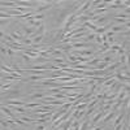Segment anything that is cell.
I'll return each mask as SVG.
<instances>
[{"instance_id": "cell-7", "label": "cell", "mask_w": 130, "mask_h": 130, "mask_svg": "<svg viewBox=\"0 0 130 130\" xmlns=\"http://www.w3.org/2000/svg\"><path fill=\"white\" fill-rule=\"evenodd\" d=\"M113 117H116V112H111V113H105L104 115V117H103V120H102V122L103 124H105V122H108L109 120H112Z\"/></svg>"}, {"instance_id": "cell-12", "label": "cell", "mask_w": 130, "mask_h": 130, "mask_svg": "<svg viewBox=\"0 0 130 130\" xmlns=\"http://www.w3.org/2000/svg\"><path fill=\"white\" fill-rule=\"evenodd\" d=\"M126 57H127L126 55H121V56H120V62H121V65H126V61H127Z\"/></svg>"}, {"instance_id": "cell-1", "label": "cell", "mask_w": 130, "mask_h": 130, "mask_svg": "<svg viewBox=\"0 0 130 130\" xmlns=\"http://www.w3.org/2000/svg\"><path fill=\"white\" fill-rule=\"evenodd\" d=\"M104 115H105V112H103V111H98V112L95 113V116L92 117V120H91L90 125H91V126H94L95 124H98L99 121H102V118L104 117Z\"/></svg>"}, {"instance_id": "cell-21", "label": "cell", "mask_w": 130, "mask_h": 130, "mask_svg": "<svg viewBox=\"0 0 130 130\" xmlns=\"http://www.w3.org/2000/svg\"><path fill=\"white\" fill-rule=\"evenodd\" d=\"M94 130H103V126H96Z\"/></svg>"}, {"instance_id": "cell-9", "label": "cell", "mask_w": 130, "mask_h": 130, "mask_svg": "<svg viewBox=\"0 0 130 130\" xmlns=\"http://www.w3.org/2000/svg\"><path fill=\"white\" fill-rule=\"evenodd\" d=\"M121 65V62L120 61H116L115 64H112V65H109V67H108V72H112V70H115L117 67H120Z\"/></svg>"}, {"instance_id": "cell-22", "label": "cell", "mask_w": 130, "mask_h": 130, "mask_svg": "<svg viewBox=\"0 0 130 130\" xmlns=\"http://www.w3.org/2000/svg\"><path fill=\"white\" fill-rule=\"evenodd\" d=\"M124 35H130V30H127L126 32H124Z\"/></svg>"}, {"instance_id": "cell-15", "label": "cell", "mask_w": 130, "mask_h": 130, "mask_svg": "<svg viewBox=\"0 0 130 130\" xmlns=\"http://www.w3.org/2000/svg\"><path fill=\"white\" fill-rule=\"evenodd\" d=\"M124 129V122H121L120 125H117L116 127H115V130H122Z\"/></svg>"}, {"instance_id": "cell-8", "label": "cell", "mask_w": 130, "mask_h": 130, "mask_svg": "<svg viewBox=\"0 0 130 130\" xmlns=\"http://www.w3.org/2000/svg\"><path fill=\"white\" fill-rule=\"evenodd\" d=\"M125 29H126V26H125V25H117V26H112V31H113V32L122 31V30H125Z\"/></svg>"}, {"instance_id": "cell-16", "label": "cell", "mask_w": 130, "mask_h": 130, "mask_svg": "<svg viewBox=\"0 0 130 130\" xmlns=\"http://www.w3.org/2000/svg\"><path fill=\"white\" fill-rule=\"evenodd\" d=\"M8 55H9V56H14V51H13L12 48L8 50Z\"/></svg>"}, {"instance_id": "cell-11", "label": "cell", "mask_w": 130, "mask_h": 130, "mask_svg": "<svg viewBox=\"0 0 130 130\" xmlns=\"http://www.w3.org/2000/svg\"><path fill=\"white\" fill-rule=\"evenodd\" d=\"M95 38H96V34H95V32H90V34L86 37L85 40H86V42H90V40H94Z\"/></svg>"}, {"instance_id": "cell-10", "label": "cell", "mask_w": 130, "mask_h": 130, "mask_svg": "<svg viewBox=\"0 0 130 130\" xmlns=\"http://www.w3.org/2000/svg\"><path fill=\"white\" fill-rule=\"evenodd\" d=\"M2 5L4 7H14L16 8V2H2Z\"/></svg>"}, {"instance_id": "cell-20", "label": "cell", "mask_w": 130, "mask_h": 130, "mask_svg": "<svg viewBox=\"0 0 130 130\" xmlns=\"http://www.w3.org/2000/svg\"><path fill=\"white\" fill-rule=\"evenodd\" d=\"M125 26H126V29H129V30H130V21H129V22H126V24H125Z\"/></svg>"}, {"instance_id": "cell-19", "label": "cell", "mask_w": 130, "mask_h": 130, "mask_svg": "<svg viewBox=\"0 0 130 130\" xmlns=\"http://www.w3.org/2000/svg\"><path fill=\"white\" fill-rule=\"evenodd\" d=\"M127 67H130V53H129V55H127Z\"/></svg>"}, {"instance_id": "cell-4", "label": "cell", "mask_w": 130, "mask_h": 130, "mask_svg": "<svg viewBox=\"0 0 130 130\" xmlns=\"http://www.w3.org/2000/svg\"><path fill=\"white\" fill-rule=\"evenodd\" d=\"M8 107H10V105H8ZM10 109H12L13 112H17V113H21V115H26V112H27V109L25 107H10Z\"/></svg>"}, {"instance_id": "cell-3", "label": "cell", "mask_w": 130, "mask_h": 130, "mask_svg": "<svg viewBox=\"0 0 130 130\" xmlns=\"http://www.w3.org/2000/svg\"><path fill=\"white\" fill-rule=\"evenodd\" d=\"M85 115H86V109H74L72 117L74 118V120H81Z\"/></svg>"}, {"instance_id": "cell-5", "label": "cell", "mask_w": 130, "mask_h": 130, "mask_svg": "<svg viewBox=\"0 0 130 130\" xmlns=\"http://www.w3.org/2000/svg\"><path fill=\"white\" fill-rule=\"evenodd\" d=\"M124 117H125V115L124 113H120V115H117L116 117H115V121L112 122V126H117V125H120L121 122H122V120H124Z\"/></svg>"}, {"instance_id": "cell-2", "label": "cell", "mask_w": 130, "mask_h": 130, "mask_svg": "<svg viewBox=\"0 0 130 130\" xmlns=\"http://www.w3.org/2000/svg\"><path fill=\"white\" fill-rule=\"evenodd\" d=\"M48 95V92L46 91H43V92H34V94H31L29 96V99L30 100H35V99H43V98H46Z\"/></svg>"}, {"instance_id": "cell-18", "label": "cell", "mask_w": 130, "mask_h": 130, "mask_svg": "<svg viewBox=\"0 0 130 130\" xmlns=\"http://www.w3.org/2000/svg\"><path fill=\"white\" fill-rule=\"evenodd\" d=\"M8 24H9V21H8V20H5V21H4V20H2V26H4V25H8Z\"/></svg>"}, {"instance_id": "cell-14", "label": "cell", "mask_w": 130, "mask_h": 130, "mask_svg": "<svg viewBox=\"0 0 130 130\" xmlns=\"http://www.w3.org/2000/svg\"><path fill=\"white\" fill-rule=\"evenodd\" d=\"M95 40H96V43H99V44H102V43H103V38H102V35H98V34H96Z\"/></svg>"}, {"instance_id": "cell-6", "label": "cell", "mask_w": 130, "mask_h": 130, "mask_svg": "<svg viewBox=\"0 0 130 130\" xmlns=\"http://www.w3.org/2000/svg\"><path fill=\"white\" fill-rule=\"evenodd\" d=\"M90 5H91V2H85L83 3V5L78 9V12H77V16H81L83 12H85V10H87L89 8H90Z\"/></svg>"}, {"instance_id": "cell-13", "label": "cell", "mask_w": 130, "mask_h": 130, "mask_svg": "<svg viewBox=\"0 0 130 130\" xmlns=\"http://www.w3.org/2000/svg\"><path fill=\"white\" fill-rule=\"evenodd\" d=\"M21 57H22V60H24L25 62H29V61H31V60H32V59H31L29 55H26V53H24V55L21 56Z\"/></svg>"}, {"instance_id": "cell-17", "label": "cell", "mask_w": 130, "mask_h": 130, "mask_svg": "<svg viewBox=\"0 0 130 130\" xmlns=\"http://www.w3.org/2000/svg\"><path fill=\"white\" fill-rule=\"evenodd\" d=\"M7 52H8V51H7V48H5V47L3 46V47H2V53H3V56L5 55V53H7Z\"/></svg>"}, {"instance_id": "cell-23", "label": "cell", "mask_w": 130, "mask_h": 130, "mask_svg": "<svg viewBox=\"0 0 130 130\" xmlns=\"http://www.w3.org/2000/svg\"><path fill=\"white\" fill-rule=\"evenodd\" d=\"M129 130H130V122H129Z\"/></svg>"}]
</instances>
